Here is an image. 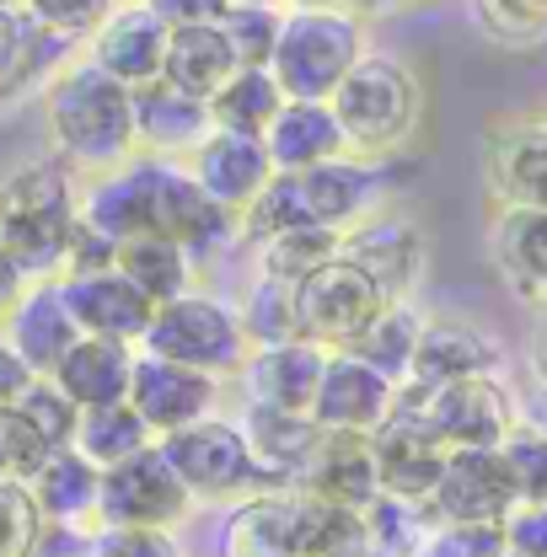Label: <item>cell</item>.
Segmentation results:
<instances>
[{
  "label": "cell",
  "mask_w": 547,
  "mask_h": 557,
  "mask_svg": "<svg viewBox=\"0 0 547 557\" xmlns=\"http://www.w3.org/2000/svg\"><path fill=\"white\" fill-rule=\"evenodd\" d=\"M44 119L54 156L70 161L75 172H108L119 161H130L135 145V86H124L119 75H108L92 60L65 65L49 91H44Z\"/></svg>",
  "instance_id": "6da1fadb"
},
{
  "label": "cell",
  "mask_w": 547,
  "mask_h": 557,
  "mask_svg": "<svg viewBox=\"0 0 547 557\" xmlns=\"http://www.w3.org/2000/svg\"><path fill=\"white\" fill-rule=\"evenodd\" d=\"M75 220H81V183L70 161L49 156L0 177V242L27 278L65 274Z\"/></svg>",
  "instance_id": "7a4b0ae2"
},
{
  "label": "cell",
  "mask_w": 547,
  "mask_h": 557,
  "mask_svg": "<svg viewBox=\"0 0 547 557\" xmlns=\"http://www.w3.org/2000/svg\"><path fill=\"white\" fill-rule=\"evenodd\" d=\"M333 119L343 129V145L354 156H370V161H387L398 156L418 129V113H424V91H418V75L392 54H360L349 75L333 86L328 97Z\"/></svg>",
  "instance_id": "3957f363"
},
{
  "label": "cell",
  "mask_w": 547,
  "mask_h": 557,
  "mask_svg": "<svg viewBox=\"0 0 547 557\" xmlns=\"http://www.w3.org/2000/svg\"><path fill=\"white\" fill-rule=\"evenodd\" d=\"M365 54L360 11H312V5H284L279 44H274V81L284 97L328 102L349 65Z\"/></svg>",
  "instance_id": "277c9868"
},
{
  "label": "cell",
  "mask_w": 547,
  "mask_h": 557,
  "mask_svg": "<svg viewBox=\"0 0 547 557\" xmlns=\"http://www.w3.org/2000/svg\"><path fill=\"white\" fill-rule=\"evenodd\" d=\"M145 354H161V359H178V364H194L209 375H236L242 359H247V333H242V317L236 306H226L220 295H205L199 284L161 300L145 322Z\"/></svg>",
  "instance_id": "5b68a950"
},
{
  "label": "cell",
  "mask_w": 547,
  "mask_h": 557,
  "mask_svg": "<svg viewBox=\"0 0 547 557\" xmlns=\"http://www.w3.org/2000/svg\"><path fill=\"white\" fill-rule=\"evenodd\" d=\"M161 456L172 461V472L194 493V504H231V498H253L264 493L258 456L247 445V429L220 413H205L172 434L156 440Z\"/></svg>",
  "instance_id": "8992f818"
},
{
  "label": "cell",
  "mask_w": 547,
  "mask_h": 557,
  "mask_svg": "<svg viewBox=\"0 0 547 557\" xmlns=\"http://www.w3.org/2000/svg\"><path fill=\"white\" fill-rule=\"evenodd\" d=\"M145 231L172 236L199 263L226 252L231 242H242V220L215 205L194 183V172L172 156H145Z\"/></svg>",
  "instance_id": "52a82bcc"
},
{
  "label": "cell",
  "mask_w": 547,
  "mask_h": 557,
  "mask_svg": "<svg viewBox=\"0 0 547 557\" xmlns=\"http://www.w3.org/2000/svg\"><path fill=\"white\" fill-rule=\"evenodd\" d=\"M194 509V493L172 472L161 445H145L130 461L102 467V493H97V525H161L178 531Z\"/></svg>",
  "instance_id": "ba28073f"
},
{
  "label": "cell",
  "mask_w": 547,
  "mask_h": 557,
  "mask_svg": "<svg viewBox=\"0 0 547 557\" xmlns=\"http://www.w3.org/2000/svg\"><path fill=\"white\" fill-rule=\"evenodd\" d=\"M446 450L451 445L429 429L418 397H413L409 386H398L392 413L370 429V456H376V483H381V493L424 504L435 478H440V467H446Z\"/></svg>",
  "instance_id": "9c48e42d"
},
{
  "label": "cell",
  "mask_w": 547,
  "mask_h": 557,
  "mask_svg": "<svg viewBox=\"0 0 547 557\" xmlns=\"http://www.w3.org/2000/svg\"><path fill=\"white\" fill-rule=\"evenodd\" d=\"M381 300H392V295L365 274L360 263H349L339 252V258H328L323 269H312V274L295 284L301 338H312V344H323V348H343L381 311Z\"/></svg>",
  "instance_id": "30bf717a"
},
{
  "label": "cell",
  "mask_w": 547,
  "mask_h": 557,
  "mask_svg": "<svg viewBox=\"0 0 547 557\" xmlns=\"http://www.w3.org/2000/svg\"><path fill=\"white\" fill-rule=\"evenodd\" d=\"M409 386V381H403ZM418 397V408L429 418V429L451 445V450H467V445H499L505 429L515 423V397L499 375H467V381H451V386H409Z\"/></svg>",
  "instance_id": "8fae6325"
},
{
  "label": "cell",
  "mask_w": 547,
  "mask_h": 557,
  "mask_svg": "<svg viewBox=\"0 0 547 557\" xmlns=\"http://www.w3.org/2000/svg\"><path fill=\"white\" fill-rule=\"evenodd\" d=\"M75 413L81 408L70 403L49 375H33L27 392L0 413V472H11V478L27 483L44 456H54L60 445H70Z\"/></svg>",
  "instance_id": "7c38bea8"
},
{
  "label": "cell",
  "mask_w": 547,
  "mask_h": 557,
  "mask_svg": "<svg viewBox=\"0 0 547 557\" xmlns=\"http://www.w3.org/2000/svg\"><path fill=\"white\" fill-rule=\"evenodd\" d=\"M515 504V487L505 478V461L494 445L446 450V467L429 487L424 509L435 520H462V525H499Z\"/></svg>",
  "instance_id": "4fadbf2b"
},
{
  "label": "cell",
  "mask_w": 547,
  "mask_h": 557,
  "mask_svg": "<svg viewBox=\"0 0 547 557\" xmlns=\"http://www.w3.org/2000/svg\"><path fill=\"white\" fill-rule=\"evenodd\" d=\"M130 403L139 408V418L150 423V434H172L194 418H205L220 408V375L161 359V354H135V375H130Z\"/></svg>",
  "instance_id": "5bb4252c"
},
{
  "label": "cell",
  "mask_w": 547,
  "mask_h": 557,
  "mask_svg": "<svg viewBox=\"0 0 547 557\" xmlns=\"http://www.w3.org/2000/svg\"><path fill=\"white\" fill-rule=\"evenodd\" d=\"M295 194H301L306 220L349 231V225H360L365 214H376L381 194H387V166L370 161V156L343 150V156H328V161L295 172Z\"/></svg>",
  "instance_id": "9a60e30c"
},
{
  "label": "cell",
  "mask_w": 547,
  "mask_h": 557,
  "mask_svg": "<svg viewBox=\"0 0 547 557\" xmlns=\"http://www.w3.org/2000/svg\"><path fill=\"white\" fill-rule=\"evenodd\" d=\"M398 403V381L381 375L376 364H365L349 348H328L323 375H317V397H312V418L323 429H354L370 434Z\"/></svg>",
  "instance_id": "2e32d148"
},
{
  "label": "cell",
  "mask_w": 547,
  "mask_h": 557,
  "mask_svg": "<svg viewBox=\"0 0 547 557\" xmlns=\"http://www.w3.org/2000/svg\"><path fill=\"white\" fill-rule=\"evenodd\" d=\"M183 166L194 172V183L205 188L209 199L220 209H231L236 220H242V209L253 205V199L264 194V183L274 177L264 135H242V129H209V135L183 156Z\"/></svg>",
  "instance_id": "e0dca14e"
},
{
  "label": "cell",
  "mask_w": 547,
  "mask_h": 557,
  "mask_svg": "<svg viewBox=\"0 0 547 557\" xmlns=\"http://www.w3.org/2000/svg\"><path fill=\"white\" fill-rule=\"evenodd\" d=\"M505 364V344L467 322V317H424L418 327V344L409 359V386H451V381H467V375H499Z\"/></svg>",
  "instance_id": "ac0fdd59"
},
{
  "label": "cell",
  "mask_w": 547,
  "mask_h": 557,
  "mask_svg": "<svg viewBox=\"0 0 547 557\" xmlns=\"http://www.w3.org/2000/svg\"><path fill=\"white\" fill-rule=\"evenodd\" d=\"M0 333H5V344L16 348V359H22L33 375H49V370L65 359V348L81 338L60 278H27V289H22V295L11 300V311L0 317Z\"/></svg>",
  "instance_id": "d6986e66"
},
{
  "label": "cell",
  "mask_w": 547,
  "mask_h": 557,
  "mask_svg": "<svg viewBox=\"0 0 547 557\" xmlns=\"http://www.w3.org/2000/svg\"><path fill=\"white\" fill-rule=\"evenodd\" d=\"M167 22L145 5V0H119L102 27L86 38V60L119 75L124 86H145L161 75V54H167Z\"/></svg>",
  "instance_id": "ffe728a7"
},
{
  "label": "cell",
  "mask_w": 547,
  "mask_h": 557,
  "mask_svg": "<svg viewBox=\"0 0 547 557\" xmlns=\"http://www.w3.org/2000/svg\"><path fill=\"white\" fill-rule=\"evenodd\" d=\"M328 348L312 338H284V344H258L242 359V392L258 408H290V413H312L317 397V375H323Z\"/></svg>",
  "instance_id": "44dd1931"
},
{
  "label": "cell",
  "mask_w": 547,
  "mask_h": 557,
  "mask_svg": "<svg viewBox=\"0 0 547 557\" xmlns=\"http://www.w3.org/2000/svg\"><path fill=\"white\" fill-rule=\"evenodd\" d=\"M483 177L499 209H547V124H499L483 150Z\"/></svg>",
  "instance_id": "7402d4cb"
},
{
  "label": "cell",
  "mask_w": 547,
  "mask_h": 557,
  "mask_svg": "<svg viewBox=\"0 0 547 557\" xmlns=\"http://www.w3.org/2000/svg\"><path fill=\"white\" fill-rule=\"evenodd\" d=\"M65 289V306L75 317L81 333H97V338H119V344H135L145 338V322H150V300L139 295L119 269H92V274H60Z\"/></svg>",
  "instance_id": "603a6c76"
},
{
  "label": "cell",
  "mask_w": 547,
  "mask_h": 557,
  "mask_svg": "<svg viewBox=\"0 0 547 557\" xmlns=\"http://www.w3.org/2000/svg\"><path fill=\"white\" fill-rule=\"evenodd\" d=\"M295 493L339 504V509H365L381 483H376V456H370V434L354 429H323L306 472L295 478Z\"/></svg>",
  "instance_id": "cb8c5ba5"
},
{
  "label": "cell",
  "mask_w": 547,
  "mask_h": 557,
  "mask_svg": "<svg viewBox=\"0 0 547 557\" xmlns=\"http://www.w3.org/2000/svg\"><path fill=\"white\" fill-rule=\"evenodd\" d=\"M339 252L349 263H360L387 295H409L418 274H424V236L398 214H365L360 225H349L339 242Z\"/></svg>",
  "instance_id": "d4e9b609"
},
{
  "label": "cell",
  "mask_w": 547,
  "mask_h": 557,
  "mask_svg": "<svg viewBox=\"0 0 547 557\" xmlns=\"http://www.w3.org/2000/svg\"><path fill=\"white\" fill-rule=\"evenodd\" d=\"M209 129H215V119H209L205 97H189V91H178V86L161 81V75L135 86V145L145 156H172V161H183Z\"/></svg>",
  "instance_id": "484cf974"
},
{
  "label": "cell",
  "mask_w": 547,
  "mask_h": 557,
  "mask_svg": "<svg viewBox=\"0 0 547 557\" xmlns=\"http://www.w3.org/2000/svg\"><path fill=\"white\" fill-rule=\"evenodd\" d=\"M247 445L258 456V472H264V493H295V478L306 472L317 440H323V423L312 413H290V408H258L247 403Z\"/></svg>",
  "instance_id": "4316f807"
},
{
  "label": "cell",
  "mask_w": 547,
  "mask_h": 557,
  "mask_svg": "<svg viewBox=\"0 0 547 557\" xmlns=\"http://www.w3.org/2000/svg\"><path fill=\"white\" fill-rule=\"evenodd\" d=\"M135 344H119V338H97V333H81L65 348V359L49 370V381L65 392L75 408H97V403H119L130 397V375H135Z\"/></svg>",
  "instance_id": "83f0119b"
},
{
  "label": "cell",
  "mask_w": 547,
  "mask_h": 557,
  "mask_svg": "<svg viewBox=\"0 0 547 557\" xmlns=\"http://www.w3.org/2000/svg\"><path fill=\"white\" fill-rule=\"evenodd\" d=\"M488 252L505 284L526 306L547 311V209H499L488 225Z\"/></svg>",
  "instance_id": "f1b7e54d"
},
{
  "label": "cell",
  "mask_w": 547,
  "mask_h": 557,
  "mask_svg": "<svg viewBox=\"0 0 547 557\" xmlns=\"http://www.w3.org/2000/svg\"><path fill=\"white\" fill-rule=\"evenodd\" d=\"M264 145H269L274 172H306V166L349 150L333 108L328 102H306V97H284V108L274 113L269 129H264Z\"/></svg>",
  "instance_id": "f546056e"
},
{
  "label": "cell",
  "mask_w": 547,
  "mask_h": 557,
  "mask_svg": "<svg viewBox=\"0 0 547 557\" xmlns=\"http://www.w3.org/2000/svg\"><path fill=\"white\" fill-rule=\"evenodd\" d=\"M27 493L38 504L44 520H75V525H97V493H102V467L86 461L75 445H60L54 456H44L27 478Z\"/></svg>",
  "instance_id": "4dcf8cb0"
},
{
  "label": "cell",
  "mask_w": 547,
  "mask_h": 557,
  "mask_svg": "<svg viewBox=\"0 0 547 557\" xmlns=\"http://www.w3.org/2000/svg\"><path fill=\"white\" fill-rule=\"evenodd\" d=\"M81 220L108 242H130L145 231V150L108 172H92V183L81 188Z\"/></svg>",
  "instance_id": "1f68e13d"
},
{
  "label": "cell",
  "mask_w": 547,
  "mask_h": 557,
  "mask_svg": "<svg viewBox=\"0 0 547 557\" xmlns=\"http://www.w3.org/2000/svg\"><path fill=\"white\" fill-rule=\"evenodd\" d=\"M220 557H295V493H253L236 498Z\"/></svg>",
  "instance_id": "d6a6232c"
},
{
  "label": "cell",
  "mask_w": 547,
  "mask_h": 557,
  "mask_svg": "<svg viewBox=\"0 0 547 557\" xmlns=\"http://www.w3.org/2000/svg\"><path fill=\"white\" fill-rule=\"evenodd\" d=\"M113 269L130 278L150 306H161V300H172V295L194 289V278H199V258H194L189 247H178L172 236L139 231V236H130V242H119Z\"/></svg>",
  "instance_id": "836d02e7"
},
{
  "label": "cell",
  "mask_w": 547,
  "mask_h": 557,
  "mask_svg": "<svg viewBox=\"0 0 547 557\" xmlns=\"http://www.w3.org/2000/svg\"><path fill=\"white\" fill-rule=\"evenodd\" d=\"M236 70V54L220 33V22L205 27H172L167 33V54H161V81H172L189 97H215V86Z\"/></svg>",
  "instance_id": "e575fe53"
},
{
  "label": "cell",
  "mask_w": 547,
  "mask_h": 557,
  "mask_svg": "<svg viewBox=\"0 0 547 557\" xmlns=\"http://www.w3.org/2000/svg\"><path fill=\"white\" fill-rule=\"evenodd\" d=\"M70 445H75L86 461H97V467H119V461H130L135 450L156 445V434H150V423L139 418L135 403H130V397H119V403L81 408V413H75V434H70Z\"/></svg>",
  "instance_id": "d590c367"
},
{
  "label": "cell",
  "mask_w": 547,
  "mask_h": 557,
  "mask_svg": "<svg viewBox=\"0 0 547 557\" xmlns=\"http://www.w3.org/2000/svg\"><path fill=\"white\" fill-rule=\"evenodd\" d=\"M418 327H424L418 306H413L409 295H392V300H381V311H376L343 348L360 354L365 364H376L381 375H392V381L403 386V381H409L413 344H418Z\"/></svg>",
  "instance_id": "8d00e7d4"
},
{
  "label": "cell",
  "mask_w": 547,
  "mask_h": 557,
  "mask_svg": "<svg viewBox=\"0 0 547 557\" xmlns=\"http://www.w3.org/2000/svg\"><path fill=\"white\" fill-rule=\"evenodd\" d=\"M279 108H284V91L269 65H236L209 97L215 129H242V135H264Z\"/></svg>",
  "instance_id": "74e56055"
},
{
  "label": "cell",
  "mask_w": 547,
  "mask_h": 557,
  "mask_svg": "<svg viewBox=\"0 0 547 557\" xmlns=\"http://www.w3.org/2000/svg\"><path fill=\"white\" fill-rule=\"evenodd\" d=\"M339 242H343V231H333V225L295 220V225L274 231V236H264V242H253V247H258V274L301 284L312 269H323L328 258H339Z\"/></svg>",
  "instance_id": "f35d334b"
},
{
  "label": "cell",
  "mask_w": 547,
  "mask_h": 557,
  "mask_svg": "<svg viewBox=\"0 0 547 557\" xmlns=\"http://www.w3.org/2000/svg\"><path fill=\"white\" fill-rule=\"evenodd\" d=\"M435 531V515L413 498H392V493H376L365 504V542L370 557H418L424 536Z\"/></svg>",
  "instance_id": "ab89813d"
},
{
  "label": "cell",
  "mask_w": 547,
  "mask_h": 557,
  "mask_svg": "<svg viewBox=\"0 0 547 557\" xmlns=\"http://www.w3.org/2000/svg\"><path fill=\"white\" fill-rule=\"evenodd\" d=\"M236 317H242V333H247V344L253 348L301 338V311H295V284H290V278L258 274L247 289H242Z\"/></svg>",
  "instance_id": "60d3db41"
},
{
  "label": "cell",
  "mask_w": 547,
  "mask_h": 557,
  "mask_svg": "<svg viewBox=\"0 0 547 557\" xmlns=\"http://www.w3.org/2000/svg\"><path fill=\"white\" fill-rule=\"evenodd\" d=\"M70 44L44 33L22 5H0V97L44 70V54H65Z\"/></svg>",
  "instance_id": "b9f144b4"
},
{
  "label": "cell",
  "mask_w": 547,
  "mask_h": 557,
  "mask_svg": "<svg viewBox=\"0 0 547 557\" xmlns=\"http://www.w3.org/2000/svg\"><path fill=\"white\" fill-rule=\"evenodd\" d=\"M494 450L505 461V478L515 487V498H543L547 504V429H537L532 418H515Z\"/></svg>",
  "instance_id": "7bdbcfd3"
},
{
  "label": "cell",
  "mask_w": 547,
  "mask_h": 557,
  "mask_svg": "<svg viewBox=\"0 0 547 557\" xmlns=\"http://www.w3.org/2000/svg\"><path fill=\"white\" fill-rule=\"evenodd\" d=\"M279 22H284V5H231L220 16V33H226L236 65H269L274 44H279Z\"/></svg>",
  "instance_id": "ee69618b"
},
{
  "label": "cell",
  "mask_w": 547,
  "mask_h": 557,
  "mask_svg": "<svg viewBox=\"0 0 547 557\" xmlns=\"http://www.w3.org/2000/svg\"><path fill=\"white\" fill-rule=\"evenodd\" d=\"M113 5H119V0H22V11H27L44 33L65 38V44H86Z\"/></svg>",
  "instance_id": "f6af8a7d"
},
{
  "label": "cell",
  "mask_w": 547,
  "mask_h": 557,
  "mask_svg": "<svg viewBox=\"0 0 547 557\" xmlns=\"http://www.w3.org/2000/svg\"><path fill=\"white\" fill-rule=\"evenodd\" d=\"M44 515L33 504V493L22 478L0 472V557H27L33 553V536H38Z\"/></svg>",
  "instance_id": "bcb514c9"
},
{
  "label": "cell",
  "mask_w": 547,
  "mask_h": 557,
  "mask_svg": "<svg viewBox=\"0 0 547 557\" xmlns=\"http://www.w3.org/2000/svg\"><path fill=\"white\" fill-rule=\"evenodd\" d=\"M488 38L499 44H537L547 38V0H473Z\"/></svg>",
  "instance_id": "7dc6e473"
},
{
  "label": "cell",
  "mask_w": 547,
  "mask_h": 557,
  "mask_svg": "<svg viewBox=\"0 0 547 557\" xmlns=\"http://www.w3.org/2000/svg\"><path fill=\"white\" fill-rule=\"evenodd\" d=\"M418 557H505L499 525H462V520H435Z\"/></svg>",
  "instance_id": "c3c4849f"
},
{
  "label": "cell",
  "mask_w": 547,
  "mask_h": 557,
  "mask_svg": "<svg viewBox=\"0 0 547 557\" xmlns=\"http://www.w3.org/2000/svg\"><path fill=\"white\" fill-rule=\"evenodd\" d=\"M92 557H183V547L161 525H97Z\"/></svg>",
  "instance_id": "681fc988"
},
{
  "label": "cell",
  "mask_w": 547,
  "mask_h": 557,
  "mask_svg": "<svg viewBox=\"0 0 547 557\" xmlns=\"http://www.w3.org/2000/svg\"><path fill=\"white\" fill-rule=\"evenodd\" d=\"M505 557H547V504L543 498H515L510 515L499 520Z\"/></svg>",
  "instance_id": "f907efd6"
},
{
  "label": "cell",
  "mask_w": 547,
  "mask_h": 557,
  "mask_svg": "<svg viewBox=\"0 0 547 557\" xmlns=\"http://www.w3.org/2000/svg\"><path fill=\"white\" fill-rule=\"evenodd\" d=\"M92 536L97 525H75V520H44L33 536L27 557H92Z\"/></svg>",
  "instance_id": "816d5d0a"
},
{
  "label": "cell",
  "mask_w": 547,
  "mask_h": 557,
  "mask_svg": "<svg viewBox=\"0 0 547 557\" xmlns=\"http://www.w3.org/2000/svg\"><path fill=\"white\" fill-rule=\"evenodd\" d=\"M167 27H205V22H220L231 11V0H145Z\"/></svg>",
  "instance_id": "f5cc1de1"
},
{
  "label": "cell",
  "mask_w": 547,
  "mask_h": 557,
  "mask_svg": "<svg viewBox=\"0 0 547 557\" xmlns=\"http://www.w3.org/2000/svg\"><path fill=\"white\" fill-rule=\"evenodd\" d=\"M27 381H33V370L16 359V348L5 344V333H0V413H5V408H11L22 392H27Z\"/></svg>",
  "instance_id": "db71d44e"
},
{
  "label": "cell",
  "mask_w": 547,
  "mask_h": 557,
  "mask_svg": "<svg viewBox=\"0 0 547 557\" xmlns=\"http://www.w3.org/2000/svg\"><path fill=\"white\" fill-rule=\"evenodd\" d=\"M27 289V274H22V263L5 252V242H0V317L11 311V300Z\"/></svg>",
  "instance_id": "11a10c76"
},
{
  "label": "cell",
  "mask_w": 547,
  "mask_h": 557,
  "mask_svg": "<svg viewBox=\"0 0 547 557\" xmlns=\"http://www.w3.org/2000/svg\"><path fill=\"white\" fill-rule=\"evenodd\" d=\"M284 5H312V11H354V0H284Z\"/></svg>",
  "instance_id": "9f6ffc18"
},
{
  "label": "cell",
  "mask_w": 547,
  "mask_h": 557,
  "mask_svg": "<svg viewBox=\"0 0 547 557\" xmlns=\"http://www.w3.org/2000/svg\"><path fill=\"white\" fill-rule=\"evenodd\" d=\"M526 418H532L537 429H547V381H543V392H537V403L526 408Z\"/></svg>",
  "instance_id": "6f0895ef"
},
{
  "label": "cell",
  "mask_w": 547,
  "mask_h": 557,
  "mask_svg": "<svg viewBox=\"0 0 547 557\" xmlns=\"http://www.w3.org/2000/svg\"><path fill=\"white\" fill-rule=\"evenodd\" d=\"M392 5H403V0H354L360 16H370V11H392Z\"/></svg>",
  "instance_id": "680465c9"
},
{
  "label": "cell",
  "mask_w": 547,
  "mask_h": 557,
  "mask_svg": "<svg viewBox=\"0 0 547 557\" xmlns=\"http://www.w3.org/2000/svg\"><path fill=\"white\" fill-rule=\"evenodd\" d=\"M537 375L547 381V327H543V338H537Z\"/></svg>",
  "instance_id": "91938a15"
},
{
  "label": "cell",
  "mask_w": 547,
  "mask_h": 557,
  "mask_svg": "<svg viewBox=\"0 0 547 557\" xmlns=\"http://www.w3.org/2000/svg\"><path fill=\"white\" fill-rule=\"evenodd\" d=\"M231 5H284V0H231Z\"/></svg>",
  "instance_id": "94428289"
},
{
  "label": "cell",
  "mask_w": 547,
  "mask_h": 557,
  "mask_svg": "<svg viewBox=\"0 0 547 557\" xmlns=\"http://www.w3.org/2000/svg\"><path fill=\"white\" fill-rule=\"evenodd\" d=\"M0 5H22V0H0Z\"/></svg>",
  "instance_id": "6125c7cd"
}]
</instances>
